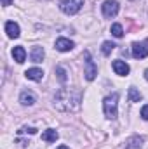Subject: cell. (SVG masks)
<instances>
[{"label": "cell", "instance_id": "1", "mask_svg": "<svg viewBox=\"0 0 148 149\" xmlns=\"http://www.w3.org/2000/svg\"><path fill=\"white\" fill-rule=\"evenodd\" d=\"M80 102H82V92L78 88H59L54 95L52 106L58 111L70 113L77 111L80 108Z\"/></svg>", "mask_w": 148, "mask_h": 149}, {"label": "cell", "instance_id": "10", "mask_svg": "<svg viewBox=\"0 0 148 149\" xmlns=\"http://www.w3.org/2000/svg\"><path fill=\"white\" fill-rule=\"evenodd\" d=\"M19 102H21L23 106H33V104L37 102V97H35L33 92L25 90V92H21V95H19Z\"/></svg>", "mask_w": 148, "mask_h": 149}, {"label": "cell", "instance_id": "19", "mask_svg": "<svg viewBox=\"0 0 148 149\" xmlns=\"http://www.w3.org/2000/svg\"><path fill=\"white\" fill-rule=\"evenodd\" d=\"M19 134H30V135H33V134H37V128H32V127H23V128L19 130Z\"/></svg>", "mask_w": 148, "mask_h": 149}, {"label": "cell", "instance_id": "17", "mask_svg": "<svg viewBox=\"0 0 148 149\" xmlns=\"http://www.w3.org/2000/svg\"><path fill=\"white\" fill-rule=\"evenodd\" d=\"M111 35H113L115 38H122V37H124V30H122V24H118V23L111 24Z\"/></svg>", "mask_w": 148, "mask_h": 149}, {"label": "cell", "instance_id": "6", "mask_svg": "<svg viewBox=\"0 0 148 149\" xmlns=\"http://www.w3.org/2000/svg\"><path fill=\"white\" fill-rule=\"evenodd\" d=\"M148 56V47L145 42H134L132 43V57H136V59H145Z\"/></svg>", "mask_w": 148, "mask_h": 149}, {"label": "cell", "instance_id": "12", "mask_svg": "<svg viewBox=\"0 0 148 149\" xmlns=\"http://www.w3.org/2000/svg\"><path fill=\"white\" fill-rule=\"evenodd\" d=\"M12 57H14V61H16V63L23 64V63L26 61V50H25L21 45H18V47H14V49H12Z\"/></svg>", "mask_w": 148, "mask_h": 149}, {"label": "cell", "instance_id": "7", "mask_svg": "<svg viewBox=\"0 0 148 149\" xmlns=\"http://www.w3.org/2000/svg\"><path fill=\"white\" fill-rule=\"evenodd\" d=\"M111 68H113V71L118 74V76H127L129 74V64L125 63V61H120V59H117V61H113L111 63Z\"/></svg>", "mask_w": 148, "mask_h": 149}, {"label": "cell", "instance_id": "4", "mask_svg": "<svg viewBox=\"0 0 148 149\" xmlns=\"http://www.w3.org/2000/svg\"><path fill=\"white\" fill-rule=\"evenodd\" d=\"M82 5H84V0H61L59 2V9L68 16L77 14L82 9Z\"/></svg>", "mask_w": 148, "mask_h": 149}, {"label": "cell", "instance_id": "13", "mask_svg": "<svg viewBox=\"0 0 148 149\" xmlns=\"http://www.w3.org/2000/svg\"><path fill=\"white\" fill-rule=\"evenodd\" d=\"M30 57H32V61H33L35 64H38V63H42V61H44L45 52H44V49H42V47H33V49H32Z\"/></svg>", "mask_w": 148, "mask_h": 149}, {"label": "cell", "instance_id": "18", "mask_svg": "<svg viewBox=\"0 0 148 149\" xmlns=\"http://www.w3.org/2000/svg\"><path fill=\"white\" fill-rule=\"evenodd\" d=\"M113 49H115V43H111V42H103V45H101V52L105 56H110Z\"/></svg>", "mask_w": 148, "mask_h": 149}, {"label": "cell", "instance_id": "23", "mask_svg": "<svg viewBox=\"0 0 148 149\" xmlns=\"http://www.w3.org/2000/svg\"><path fill=\"white\" fill-rule=\"evenodd\" d=\"M58 149H70V148H66V146H59Z\"/></svg>", "mask_w": 148, "mask_h": 149}, {"label": "cell", "instance_id": "14", "mask_svg": "<svg viewBox=\"0 0 148 149\" xmlns=\"http://www.w3.org/2000/svg\"><path fill=\"white\" fill-rule=\"evenodd\" d=\"M58 137H59V134L52 128H47L45 132H42V141H45V142H56Z\"/></svg>", "mask_w": 148, "mask_h": 149}, {"label": "cell", "instance_id": "20", "mask_svg": "<svg viewBox=\"0 0 148 149\" xmlns=\"http://www.w3.org/2000/svg\"><path fill=\"white\" fill-rule=\"evenodd\" d=\"M141 118L148 121V104L147 106H143V109H141Z\"/></svg>", "mask_w": 148, "mask_h": 149}, {"label": "cell", "instance_id": "9", "mask_svg": "<svg viewBox=\"0 0 148 149\" xmlns=\"http://www.w3.org/2000/svg\"><path fill=\"white\" fill-rule=\"evenodd\" d=\"M5 33L9 38H18L21 35V30H19V24L14 23V21H7L5 23Z\"/></svg>", "mask_w": 148, "mask_h": 149}, {"label": "cell", "instance_id": "5", "mask_svg": "<svg viewBox=\"0 0 148 149\" xmlns=\"http://www.w3.org/2000/svg\"><path fill=\"white\" fill-rule=\"evenodd\" d=\"M118 9H120V5H118L117 0H106V2H103V5H101L103 16H105L106 19H113V17L118 14Z\"/></svg>", "mask_w": 148, "mask_h": 149}, {"label": "cell", "instance_id": "2", "mask_svg": "<svg viewBox=\"0 0 148 149\" xmlns=\"http://www.w3.org/2000/svg\"><path fill=\"white\" fill-rule=\"evenodd\" d=\"M103 111L108 120H115L118 113V94H111L103 101Z\"/></svg>", "mask_w": 148, "mask_h": 149}, {"label": "cell", "instance_id": "22", "mask_svg": "<svg viewBox=\"0 0 148 149\" xmlns=\"http://www.w3.org/2000/svg\"><path fill=\"white\" fill-rule=\"evenodd\" d=\"M127 149H138V148H136V144H129V148Z\"/></svg>", "mask_w": 148, "mask_h": 149}, {"label": "cell", "instance_id": "15", "mask_svg": "<svg viewBox=\"0 0 148 149\" xmlns=\"http://www.w3.org/2000/svg\"><path fill=\"white\" fill-rule=\"evenodd\" d=\"M141 92L136 88V87H129V101L131 102H140L141 101Z\"/></svg>", "mask_w": 148, "mask_h": 149}, {"label": "cell", "instance_id": "24", "mask_svg": "<svg viewBox=\"0 0 148 149\" xmlns=\"http://www.w3.org/2000/svg\"><path fill=\"white\" fill-rule=\"evenodd\" d=\"M145 78H147V81H148V70L145 71Z\"/></svg>", "mask_w": 148, "mask_h": 149}, {"label": "cell", "instance_id": "16", "mask_svg": "<svg viewBox=\"0 0 148 149\" xmlns=\"http://www.w3.org/2000/svg\"><path fill=\"white\" fill-rule=\"evenodd\" d=\"M56 74H58V80H59L61 83H66L68 73H66V70H65L63 66H58V68H56Z\"/></svg>", "mask_w": 148, "mask_h": 149}, {"label": "cell", "instance_id": "3", "mask_svg": "<svg viewBox=\"0 0 148 149\" xmlns=\"http://www.w3.org/2000/svg\"><path fill=\"white\" fill-rule=\"evenodd\" d=\"M84 74H85V80L87 81H92L94 78H96V74H98V66L94 64V61H92V57H91V54L85 50L84 52Z\"/></svg>", "mask_w": 148, "mask_h": 149}, {"label": "cell", "instance_id": "11", "mask_svg": "<svg viewBox=\"0 0 148 149\" xmlns=\"http://www.w3.org/2000/svg\"><path fill=\"white\" fill-rule=\"evenodd\" d=\"M25 76H26L28 80H32V81H42L44 71H42L40 68H30V70L25 71Z\"/></svg>", "mask_w": 148, "mask_h": 149}, {"label": "cell", "instance_id": "8", "mask_svg": "<svg viewBox=\"0 0 148 149\" xmlns=\"http://www.w3.org/2000/svg\"><path fill=\"white\" fill-rule=\"evenodd\" d=\"M73 47H75V43L72 40H68V38L61 37L56 40V50H59V52H70Z\"/></svg>", "mask_w": 148, "mask_h": 149}, {"label": "cell", "instance_id": "21", "mask_svg": "<svg viewBox=\"0 0 148 149\" xmlns=\"http://www.w3.org/2000/svg\"><path fill=\"white\" fill-rule=\"evenodd\" d=\"M12 3V0H2V5L4 7H7V5H11Z\"/></svg>", "mask_w": 148, "mask_h": 149}]
</instances>
